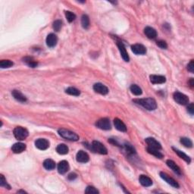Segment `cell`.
Segmentation results:
<instances>
[{
	"mask_svg": "<svg viewBox=\"0 0 194 194\" xmlns=\"http://www.w3.org/2000/svg\"><path fill=\"white\" fill-rule=\"evenodd\" d=\"M90 149L92 150V151L101 154V155H106L108 153V150H107L106 147L103 143H101L99 141H96V140L93 141L91 146H90Z\"/></svg>",
	"mask_w": 194,
	"mask_h": 194,
	"instance_id": "3",
	"label": "cell"
},
{
	"mask_svg": "<svg viewBox=\"0 0 194 194\" xmlns=\"http://www.w3.org/2000/svg\"><path fill=\"white\" fill-rule=\"evenodd\" d=\"M180 143H182L187 148H191L193 146V142L191 140L187 137H183L180 139Z\"/></svg>",
	"mask_w": 194,
	"mask_h": 194,
	"instance_id": "32",
	"label": "cell"
},
{
	"mask_svg": "<svg viewBox=\"0 0 194 194\" xmlns=\"http://www.w3.org/2000/svg\"><path fill=\"white\" fill-rule=\"evenodd\" d=\"M117 46H118V48L120 52V54H121V56L122 57V58L124 59V61L128 62V61H130V57L129 56H128V52H127L126 48H125L124 43L121 41H118V43H117Z\"/></svg>",
	"mask_w": 194,
	"mask_h": 194,
	"instance_id": "7",
	"label": "cell"
},
{
	"mask_svg": "<svg viewBox=\"0 0 194 194\" xmlns=\"http://www.w3.org/2000/svg\"><path fill=\"white\" fill-rule=\"evenodd\" d=\"M134 103L140 105L145 108L146 109L150 110V111H153V110L156 109L157 104L156 102L154 99L152 98H146V99H137L133 100Z\"/></svg>",
	"mask_w": 194,
	"mask_h": 194,
	"instance_id": "1",
	"label": "cell"
},
{
	"mask_svg": "<svg viewBox=\"0 0 194 194\" xmlns=\"http://www.w3.org/2000/svg\"><path fill=\"white\" fill-rule=\"evenodd\" d=\"M35 146L37 149L40 150H46L49 147V143L46 139H37L35 141Z\"/></svg>",
	"mask_w": 194,
	"mask_h": 194,
	"instance_id": "9",
	"label": "cell"
},
{
	"mask_svg": "<svg viewBox=\"0 0 194 194\" xmlns=\"http://www.w3.org/2000/svg\"><path fill=\"white\" fill-rule=\"evenodd\" d=\"M58 134L61 137L66 139V140H71V141H78L79 140V136L77 133H74V132L69 130L64 129V128L58 130Z\"/></svg>",
	"mask_w": 194,
	"mask_h": 194,
	"instance_id": "2",
	"label": "cell"
},
{
	"mask_svg": "<svg viewBox=\"0 0 194 194\" xmlns=\"http://www.w3.org/2000/svg\"><path fill=\"white\" fill-rule=\"evenodd\" d=\"M146 143H147L148 146L152 147V148L156 149V150H162V145L157 141L155 139H154L153 137H148L145 140Z\"/></svg>",
	"mask_w": 194,
	"mask_h": 194,
	"instance_id": "15",
	"label": "cell"
},
{
	"mask_svg": "<svg viewBox=\"0 0 194 194\" xmlns=\"http://www.w3.org/2000/svg\"><path fill=\"white\" fill-rule=\"evenodd\" d=\"M69 170V165H68V162L67 161H61L58 163V173L61 174V175H64Z\"/></svg>",
	"mask_w": 194,
	"mask_h": 194,
	"instance_id": "16",
	"label": "cell"
},
{
	"mask_svg": "<svg viewBox=\"0 0 194 194\" xmlns=\"http://www.w3.org/2000/svg\"><path fill=\"white\" fill-rule=\"evenodd\" d=\"M81 25L84 29H88L90 27V18L86 15H83L81 17Z\"/></svg>",
	"mask_w": 194,
	"mask_h": 194,
	"instance_id": "30",
	"label": "cell"
},
{
	"mask_svg": "<svg viewBox=\"0 0 194 194\" xmlns=\"http://www.w3.org/2000/svg\"><path fill=\"white\" fill-rule=\"evenodd\" d=\"M146 150L149 153L154 155V156H155L156 158H163V156H164L163 154H162L161 152H159V150H156V149H154V148H152V147L148 146L146 148Z\"/></svg>",
	"mask_w": 194,
	"mask_h": 194,
	"instance_id": "23",
	"label": "cell"
},
{
	"mask_svg": "<svg viewBox=\"0 0 194 194\" xmlns=\"http://www.w3.org/2000/svg\"><path fill=\"white\" fill-rule=\"evenodd\" d=\"M187 69H188V71H190L191 73L194 72V61L193 60H191L190 62L189 63L188 65H187Z\"/></svg>",
	"mask_w": 194,
	"mask_h": 194,
	"instance_id": "39",
	"label": "cell"
},
{
	"mask_svg": "<svg viewBox=\"0 0 194 194\" xmlns=\"http://www.w3.org/2000/svg\"><path fill=\"white\" fill-rule=\"evenodd\" d=\"M69 149L65 144H59L56 147V152L60 155H66L68 153Z\"/></svg>",
	"mask_w": 194,
	"mask_h": 194,
	"instance_id": "26",
	"label": "cell"
},
{
	"mask_svg": "<svg viewBox=\"0 0 194 194\" xmlns=\"http://www.w3.org/2000/svg\"><path fill=\"white\" fill-rule=\"evenodd\" d=\"M174 99L176 102L177 103H178L179 105H185L189 103V98L188 96H186L183 93H180V92H175L174 93Z\"/></svg>",
	"mask_w": 194,
	"mask_h": 194,
	"instance_id": "5",
	"label": "cell"
},
{
	"mask_svg": "<svg viewBox=\"0 0 194 194\" xmlns=\"http://www.w3.org/2000/svg\"><path fill=\"white\" fill-rule=\"evenodd\" d=\"M160 177H161V178L163 179L165 182H167L168 184H170L171 186L175 187V188H178L179 187V184L178 182H177L175 179H173L172 178H171V177L168 176L167 174L164 173V172H160Z\"/></svg>",
	"mask_w": 194,
	"mask_h": 194,
	"instance_id": "10",
	"label": "cell"
},
{
	"mask_svg": "<svg viewBox=\"0 0 194 194\" xmlns=\"http://www.w3.org/2000/svg\"><path fill=\"white\" fill-rule=\"evenodd\" d=\"M14 136L17 140H24L25 139L28 137V130L26 128H22V127H16L14 129Z\"/></svg>",
	"mask_w": 194,
	"mask_h": 194,
	"instance_id": "4",
	"label": "cell"
},
{
	"mask_svg": "<svg viewBox=\"0 0 194 194\" xmlns=\"http://www.w3.org/2000/svg\"><path fill=\"white\" fill-rule=\"evenodd\" d=\"M23 60H24V62L26 63L29 67H31V68H36L38 65L37 61H35L32 57H24Z\"/></svg>",
	"mask_w": 194,
	"mask_h": 194,
	"instance_id": "27",
	"label": "cell"
},
{
	"mask_svg": "<svg viewBox=\"0 0 194 194\" xmlns=\"http://www.w3.org/2000/svg\"><path fill=\"white\" fill-rule=\"evenodd\" d=\"M76 159L77 161L80 163H86L89 162L90 157L89 155L86 153V152L83 151V150H80L76 155Z\"/></svg>",
	"mask_w": 194,
	"mask_h": 194,
	"instance_id": "11",
	"label": "cell"
},
{
	"mask_svg": "<svg viewBox=\"0 0 194 194\" xmlns=\"http://www.w3.org/2000/svg\"><path fill=\"white\" fill-rule=\"evenodd\" d=\"M125 150H126V151H127V153H129V154L135 153L134 149L133 148V146H130L129 144L125 145Z\"/></svg>",
	"mask_w": 194,
	"mask_h": 194,
	"instance_id": "37",
	"label": "cell"
},
{
	"mask_svg": "<svg viewBox=\"0 0 194 194\" xmlns=\"http://www.w3.org/2000/svg\"><path fill=\"white\" fill-rule=\"evenodd\" d=\"M43 167L46 170L52 171L55 169V168H56V162L53 161V160L48 158V159H46L44 162H43Z\"/></svg>",
	"mask_w": 194,
	"mask_h": 194,
	"instance_id": "24",
	"label": "cell"
},
{
	"mask_svg": "<svg viewBox=\"0 0 194 194\" xmlns=\"http://www.w3.org/2000/svg\"><path fill=\"white\" fill-rule=\"evenodd\" d=\"M58 43V37L54 33H50L46 37V45L50 48H53Z\"/></svg>",
	"mask_w": 194,
	"mask_h": 194,
	"instance_id": "13",
	"label": "cell"
},
{
	"mask_svg": "<svg viewBox=\"0 0 194 194\" xmlns=\"http://www.w3.org/2000/svg\"><path fill=\"white\" fill-rule=\"evenodd\" d=\"M26 150V145L23 143H15L14 145L11 147V150L14 153L18 154L21 153L22 152H24Z\"/></svg>",
	"mask_w": 194,
	"mask_h": 194,
	"instance_id": "17",
	"label": "cell"
},
{
	"mask_svg": "<svg viewBox=\"0 0 194 194\" xmlns=\"http://www.w3.org/2000/svg\"><path fill=\"white\" fill-rule=\"evenodd\" d=\"M189 83H190V86H192V87H193V85H194L193 78H191V79H190V82H189Z\"/></svg>",
	"mask_w": 194,
	"mask_h": 194,
	"instance_id": "42",
	"label": "cell"
},
{
	"mask_svg": "<svg viewBox=\"0 0 194 194\" xmlns=\"http://www.w3.org/2000/svg\"><path fill=\"white\" fill-rule=\"evenodd\" d=\"M114 125H115V128L118 130H119V131L121 132L127 131L126 125H125V124L121 120H120L119 118H115V119L114 120Z\"/></svg>",
	"mask_w": 194,
	"mask_h": 194,
	"instance_id": "18",
	"label": "cell"
},
{
	"mask_svg": "<svg viewBox=\"0 0 194 194\" xmlns=\"http://www.w3.org/2000/svg\"><path fill=\"white\" fill-rule=\"evenodd\" d=\"M144 33L149 39H155L157 36V31L151 27H146L144 29Z\"/></svg>",
	"mask_w": 194,
	"mask_h": 194,
	"instance_id": "20",
	"label": "cell"
},
{
	"mask_svg": "<svg viewBox=\"0 0 194 194\" xmlns=\"http://www.w3.org/2000/svg\"><path fill=\"white\" fill-rule=\"evenodd\" d=\"M65 17H66L67 20H68V21L69 23L72 22V21H74L75 18H76V15H75L73 12H71V11H65Z\"/></svg>",
	"mask_w": 194,
	"mask_h": 194,
	"instance_id": "33",
	"label": "cell"
},
{
	"mask_svg": "<svg viewBox=\"0 0 194 194\" xmlns=\"http://www.w3.org/2000/svg\"><path fill=\"white\" fill-rule=\"evenodd\" d=\"M174 150V151L175 152V153L177 154V155H178L180 158H181L182 159L184 160L185 162H187V163H190V162H191V159H190V157L188 156V155H186L184 153H183L182 151H180V150H178V149H175V148H172Z\"/></svg>",
	"mask_w": 194,
	"mask_h": 194,
	"instance_id": "25",
	"label": "cell"
},
{
	"mask_svg": "<svg viewBox=\"0 0 194 194\" xmlns=\"http://www.w3.org/2000/svg\"><path fill=\"white\" fill-rule=\"evenodd\" d=\"M96 126L98 128H99V129L104 130H111L112 128L111 123H110L109 119L107 118H103L99 120V121L96 123Z\"/></svg>",
	"mask_w": 194,
	"mask_h": 194,
	"instance_id": "6",
	"label": "cell"
},
{
	"mask_svg": "<svg viewBox=\"0 0 194 194\" xmlns=\"http://www.w3.org/2000/svg\"><path fill=\"white\" fill-rule=\"evenodd\" d=\"M14 65V63L10 60H2L0 61V67L1 68H9Z\"/></svg>",
	"mask_w": 194,
	"mask_h": 194,
	"instance_id": "31",
	"label": "cell"
},
{
	"mask_svg": "<svg viewBox=\"0 0 194 194\" xmlns=\"http://www.w3.org/2000/svg\"><path fill=\"white\" fill-rule=\"evenodd\" d=\"M166 164H167V165H168V166L171 168V169L175 172V173H176L177 175H181V171H180V168L176 165V163H175V162L172 161V160H167Z\"/></svg>",
	"mask_w": 194,
	"mask_h": 194,
	"instance_id": "21",
	"label": "cell"
},
{
	"mask_svg": "<svg viewBox=\"0 0 194 194\" xmlns=\"http://www.w3.org/2000/svg\"><path fill=\"white\" fill-rule=\"evenodd\" d=\"M187 111H188V112L190 113L191 115H193V112H194V105H193V103H190V104L188 105V107H187Z\"/></svg>",
	"mask_w": 194,
	"mask_h": 194,
	"instance_id": "40",
	"label": "cell"
},
{
	"mask_svg": "<svg viewBox=\"0 0 194 194\" xmlns=\"http://www.w3.org/2000/svg\"><path fill=\"white\" fill-rule=\"evenodd\" d=\"M130 91L133 94H134L135 96H140V95L143 93V90H142L140 86H137V84H133L130 86Z\"/></svg>",
	"mask_w": 194,
	"mask_h": 194,
	"instance_id": "28",
	"label": "cell"
},
{
	"mask_svg": "<svg viewBox=\"0 0 194 194\" xmlns=\"http://www.w3.org/2000/svg\"><path fill=\"white\" fill-rule=\"evenodd\" d=\"M61 25H62V22H61V21H60V20H56V21H55L54 23H53V29L58 32V31H59L60 30H61Z\"/></svg>",
	"mask_w": 194,
	"mask_h": 194,
	"instance_id": "34",
	"label": "cell"
},
{
	"mask_svg": "<svg viewBox=\"0 0 194 194\" xmlns=\"http://www.w3.org/2000/svg\"><path fill=\"white\" fill-rule=\"evenodd\" d=\"M11 93H12L13 97L17 101L21 102V103H25V102H27L26 96H24V95L22 94V93H21V92L18 91V90H13Z\"/></svg>",
	"mask_w": 194,
	"mask_h": 194,
	"instance_id": "22",
	"label": "cell"
},
{
	"mask_svg": "<svg viewBox=\"0 0 194 194\" xmlns=\"http://www.w3.org/2000/svg\"><path fill=\"white\" fill-rule=\"evenodd\" d=\"M65 93L74 96H79L81 95V92H80L79 90H78L75 87H71V86L67 88L66 90H65Z\"/></svg>",
	"mask_w": 194,
	"mask_h": 194,
	"instance_id": "29",
	"label": "cell"
},
{
	"mask_svg": "<svg viewBox=\"0 0 194 194\" xmlns=\"http://www.w3.org/2000/svg\"><path fill=\"white\" fill-rule=\"evenodd\" d=\"M77 177H78V175H77L76 174L71 173V174H70L69 175H68V179H69L70 180H74V179L77 178Z\"/></svg>",
	"mask_w": 194,
	"mask_h": 194,
	"instance_id": "41",
	"label": "cell"
},
{
	"mask_svg": "<svg viewBox=\"0 0 194 194\" xmlns=\"http://www.w3.org/2000/svg\"><path fill=\"white\" fill-rule=\"evenodd\" d=\"M0 186L1 187H7V182L6 178L2 175H0Z\"/></svg>",
	"mask_w": 194,
	"mask_h": 194,
	"instance_id": "38",
	"label": "cell"
},
{
	"mask_svg": "<svg viewBox=\"0 0 194 194\" xmlns=\"http://www.w3.org/2000/svg\"><path fill=\"white\" fill-rule=\"evenodd\" d=\"M131 50L136 55H144L146 53V48L142 44H134L131 46Z\"/></svg>",
	"mask_w": 194,
	"mask_h": 194,
	"instance_id": "12",
	"label": "cell"
},
{
	"mask_svg": "<svg viewBox=\"0 0 194 194\" xmlns=\"http://www.w3.org/2000/svg\"><path fill=\"white\" fill-rule=\"evenodd\" d=\"M93 90H94L96 93H99V94L103 95V96L108 94V87L101 83H95V84L93 85Z\"/></svg>",
	"mask_w": 194,
	"mask_h": 194,
	"instance_id": "8",
	"label": "cell"
},
{
	"mask_svg": "<svg viewBox=\"0 0 194 194\" xmlns=\"http://www.w3.org/2000/svg\"><path fill=\"white\" fill-rule=\"evenodd\" d=\"M157 46L161 48H163V49H166L168 48V44H167L166 42L164 40L157 41Z\"/></svg>",
	"mask_w": 194,
	"mask_h": 194,
	"instance_id": "36",
	"label": "cell"
},
{
	"mask_svg": "<svg viewBox=\"0 0 194 194\" xmlns=\"http://www.w3.org/2000/svg\"><path fill=\"white\" fill-rule=\"evenodd\" d=\"M150 81L153 84H162V83H165V81H166L165 77L162 76V75H150Z\"/></svg>",
	"mask_w": 194,
	"mask_h": 194,
	"instance_id": "14",
	"label": "cell"
},
{
	"mask_svg": "<svg viewBox=\"0 0 194 194\" xmlns=\"http://www.w3.org/2000/svg\"><path fill=\"white\" fill-rule=\"evenodd\" d=\"M85 193H99V190L95 188L94 187H92V186H89L86 188L85 190Z\"/></svg>",
	"mask_w": 194,
	"mask_h": 194,
	"instance_id": "35",
	"label": "cell"
},
{
	"mask_svg": "<svg viewBox=\"0 0 194 194\" xmlns=\"http://www.w3.org/2000/svg\"><path fill=\"white\" fill-rule=\"evenodd\" d=\"M18 193H27V192H25L24 190H19L18 191Z\"/></svg>",
	"mask_w": 194,
	"mask_h": 194,
	"instance_id": "43",
	"label": "cell"
},
{
	"mask_svg": "<svg viewBox=\"0 0 194 194\" xmlns=\"http://www.w3.org/2000/svg\"><path fill=\"white\" fill-rule=\"evenodd\" d=\"M139 181L141 183L142 186L146 187H150L153 185V180L149 177L146 176V175H140V178H139Z\"/></svg>",
	"mask_w": 194,
	"mask_h": 194,
	"instance_id": "19",
	"label": "cell"
}]
</instances>
